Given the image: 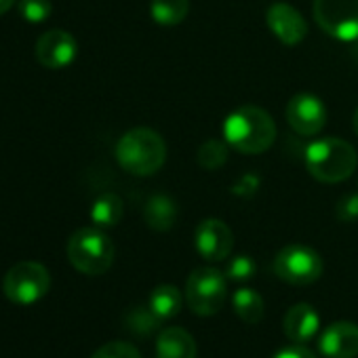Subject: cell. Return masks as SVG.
<instances>
[{"mask_svg": "<svg viewBox=\"0 0 358 358\" xmlns=\"http://www.w3.org/2000/svg\"><path fill=\"white\" fill-rule=\"evenodd\" d=\"M224 139L243 154H262L276 139L272 116L257 106H243L224 120Z\"/></svg>", "mask_w": 358, "mask_h": 358, "instance_id": "obj_1", "label": "cell"}, {"mask_svg": "<svg viewBox=\"0 0 358 358\" xmlns=\"http://www.w3.org/2000/svg\"><path fill=\"white\" fill-rule=\"evenodd\" d=\"M118 164L137 177H148L160 171L166 160V143L160 133L139 127L127 131L116 143Z\"/></svg>", "mask_w": 358, "mask_h": 358, "instance_id": "obj_2", "label": "cell"}, {"mask_svg": "<svg viewBox=\"0 0 358 358\" xmlns=\"http://www.w3.org/2000/svg\"><path fill=\"white\" fill-rule=\"evenodd\" d=\"M358 164L356 150L337 137L316 139L306 150V166L310 175L322 184H337L348 179Z\"/></svg>", "mask_w": 358, "mask_h": 358, "instance_id": "obj_3", "label": "cell"}, {"mask_svg": "<svg viewBox=\"0 0 358 358\" xmlns=\"http://www.w3.org/2000/svg\"><path fill=\"white\" fill-rule=\"evenodd\" d=\"M114 243L101 228H80L68 241L70 264L89 276L108 272L114 264Z\"/></svg>", "mask_w": 358, "mask_h": 358, "instance_id": "obj_4", "label": "cell"}, {"mask_svg": "<svg viewBox=\"0 0 358 358\" xmlns=\"http://www.w3.org/2000/svg\"><path fill=\"white\" fill-rule=\"evenodd\" d=\"M226 282H228L226 274L220 272L217 268L211 266L196 268L186 280L184 297L188 301V308L196 316H215L226 303V295H228Z\"/></svg>", "mask_w": 358, "mask_h": 358, "instance_id": "obj_5", "label": "cell"}, {"mask_svg": "<svg viewBox=\"0 0 358 358\" xmlns=\"http://www.w3.org/2000/svg\"><path fill=\"white\" fill-rule=\"evenodd\" d=\"M3 289L9 301L17 306H32L49 293L51 274L38 262H20L5 274Z\"/></svg>", "mask_w": 358, "mask_h": 358, "instance_id": "obj_6", "label": "cell"}, {"mask_svg": "<svg viewBox=\"0 0 358 358\" xmlns=\"http://www.w3.org/2000/svg\"><path fill=\"white\" fill-rule=\"evenodd\" d=\"M322 257L306 245H289L274 259V274L295 287H306L322 276Z\"/></svg>", "mask_w": 358, "mask_h": 358, "instance_id": "obj_7", "label": "cell"}, {"mask_svg": "<svg viewBox=\"0 0 358 358\" xmlns=\"http://www.w3.org/2000/svg\"><path fill=\"white\" fill-rule=\"evenodd\" d=\"M316 24L335 41L358 38V0H314Z\"/></svg>", "mask_w": 358, "mask_h": 358, "instance_id": "obj_8", "label": "cell"}, {"mask_svg": "<svg viewBox=\"0 0 358 358\" xmlns=\"http://www.w3.org/2000/svg\"><path fill=\"white\" fill-rule=\"evenodd\" d=\"M287 122L297 135L312 137L322 131L327 122V110L324 103L310 93H299L289 99L287 103Z\"/></svg>", "mask_w": 358, "mask_h": 358, "instance_id": "obj_9", "label": "cell"}, {"mask_svg": "<svg viewBox=\"0 0 358 358\" xmlns=\"http://www.w3.org/2000/svg\"><path fill=\"white\" fill-rule=\"evenodd\" d=\"M196 251L207 262H224L232 253L234 234L222 220H203L194 234Z\"/></svg>", "mask_w": 358, "mask_h": 358, "instance_id": "obj_10", "label": "cell"}, {"mask_svg": "<svg viewBox=\"0 0 358 358\" xmlns=\"http://www.w3.org/2000/svg\"><path fill=\"white\" fill-rule=\"evenodd\" d=\"M78 53L76 38L66 30H49L36 43V59L49 70L68 68Z\"/></svg>", "mask_w": 358, "mask_h": 358, "instance_id": "obj_11", "label": "cell"}, {"mask_svg": "<svg viewBox=\"0 0 358 358\" xmlns=\"http://www.w3.org/2000/svg\"><path fill=\"white\" fill-rule=\"evenodd\" d=\"M266 24L270 32L282 43V45H299L308 34V24L301 17V13L287 5V3H274L266 11Z\"/></svg>", "mask_w": 358, "mask_h": 358, "instance_id": "obj_12", "label": "cell"}, {"mask_svg": "<svg viewBox=\"0 0 358 358\" xmlns=\"http://www.w3.org/2000/svg\"><path fill=\"white\" fill-rule=\"evenodd\" d=\"M318 352L324 358H356L358 356V324L333 322L318 337Z\"/></svg>", "mask_w": 358, "mask_h": 358, "instance_id": "obj_13", "label": "cell"}, {"mask_svg": "<svg viewBox=\"0 0 358 358\" xmlns=\"http://www.w3.org/2000/svg\"><path fill=\"white\" fill-rule=\"evenodd\" d=\"M282 329H285V335L293 343H303L306 345L310 339L316 337V333L320 329V316L310 303H295L285 314Z\"/></svg>", "mask_w": 358, "mask_h": 358, "instance_id": "obj_14", "label": "cell"}, {"mask_svg": "<svg viewBox=\"0 0 358 358\" xmlns=\"http://www.w3.org/2000/svg\"><path fill=\"white\" fill-rule=\"evenodd\" d=\"M158 358H196V341L182 327L162 329L156 337Z\"/></svg>", "mask_w": 358, "mask_h": 358, "instance_id": "obj_15", "label": "cell"}, {"mask_svg": "<svg viewBox=\"0 0 358 358\" xmlns=\"http://www.w3.org/2000/svg\"><path fill=\"white\" fill-rule=\"evenodd\" d=\"M143 220L148 228L156 232H166L177 222V205L166 194H154L143 207Z\"/></svg>", "mask_w": 358, "mask_h": 358, "instance_id": "obj_16", "label": "cell"}, {"mask_svg": "<svg viewBox=\"0 0 358 358\" xmlns=\"http://www.w3.org/2000/svg\"><path fill=\"white\" fill-rule=\"evenodd\" d=\"M184 295L179 291L175 285H158L152 293H150V310L160 318V320H166V318H175L179 312H182V306H184Z\"/></svg>", "mask_w": 358, "mask_h": 358, "instance_id": "obj_17", "label": "cell"}, {"mask_svg": "<svg viewBox=\"0 0 358 358\" xmlns=\"http://www.w3.org/2000/svg\"><path fill=\"white\" fill-rule=\"evenodd\" d=\"M232 308H234L236 316L243 322H247V324L259 322L264 318V312H266V306H264L262 295L255 289H249V287H243V289L234 291V295H232Z\"/></svg>", "mask_w": 358, "mask_h": 358, "instance_id": "obj_18", "label": "cell"}, {"mask_svg": "<svg viewBox=\"0 0 358 358\" xmlns=\"http://www.w3.org/2000/svg\"><path fill=\"white\" fill-rule=\"evenodd\" d=\"M122 220V201L114 192H106L95 199L91 207V222L97 228H112Z\"/></svg>", "mask_w": 358, "mask_h": 358, "instance_id": "obj_19", "label": "cell"}, {"mask_svg": "<svg viewBox=\"0 0 358 358\" xmlns=\"http://www.w3.org/2000/svg\"><path fill=\"white\" fill-rule=\"evenodd\" d=\"M190 13V0H152L150 15L160 26H177Z\"/></svg>", "mask_w": 358, "mask_h": 358, "instance_id": "obj_20", "label": "cell"}, {"mask_svg": "<svg viewBox=\"0 0 358 358\" xmlns=\"http://www.w3.org/2000/svg\"><path fill=\"white\" fill-rule=\"evenodd\" d=\"M228 160V145L222 139H209L199 148V164L207 171H215Z\"/></svg>", "mask_w": 358, "mask_h": 358, "instance_id": "obj_21", "label": "cell"}, {"mask_svg": "<svg viewBox=\"0 0 358 358\" xmlns=\"http://www.w3.org/2000/svg\"><path fill=\"white\" fill-rule=\"evenodd\" d=\"M17 7H20V15L28 24H43L53 13L51 0H17Z\"/></svg>", "mask_w": 358, "mask_h": 358, "instance_id": "obj_22", "label": "cell"}, {"mask_svg": "<svg viewBox=\"0 0 358 358\" xmlns=\"http://www.w3.org/2000/svg\"><path fill=\"white\" fill-rule=\"evenodd\" d=\"M226 278L232 282H247L257 274V266L249 255H236L230 259V264L226 266Z\"/></svg>", "mask_w": 358, "mask_h": 358, "instance_id": "obj_23", "label": "cell"}, {"mask_svg": "<svg viewBox=\"0 0 358 358\" xmlns=\"http://www.w3.org/2000/svg\"><path fill=\"white\" fill-rule=\"evenodd\" d=\"M127 322H129V327H131L133 333L145 335V333H150L152 329L158 327L160 318H158V316L150 310V306H148V308H135V310H131L129 316H127Z\"/></svg>", "mask_w": 358, "mask_h": 358, "instance_id": "obj_24", "label": "cell"}, {"mask_svg": "<svg viewBox=\"0 0 358 358\" xmlns=\"http://www.w3.org/2000/svg\"><path fill=\"white\" fill-rule=\"evenodd\" d=\"M91 358H141V354L129 341H110L99 350H95Z\"/></svg>", "mask_w": 358, "mask_h": 358, "instance_id": "obj_25", "label": "cell"}, {"mask_svg": "<svg viewBox=\"0 0 358 358\" xmlns=\"http://www.w3.org/2000/svg\"><path fill=\"white\" fill-rule=\"evenodd\" d=\"M335 215L343 224H352L358 220V194H345L337 201Z\"/></svg>", "mask_w": 358, "mask_h": 358, "instance_id": "obj_26", "label": "cell"}, {"mask_svg": "<svg viewBox=\"0 0 358 358\" xmlns=\"http://www.w3.org/2000/svg\"><path fill=\"white\" fill-rule=\"evenodd\" d=\"M257 188H259V179L255 175H245V177L238 179V184L232 188V192L247 199V196H253L257 192Z\"/></svg>", "mask_w": 358, "mask_h": 358, "instance_id": "obj_27", "label": "cell"}, {"mask_svg": "<svg viewBox=\"0 0 358 358\" xmlns=\"http://www.w3.org/2000/svg\"><path fill=\"white\" fill-rule=\"evenodd\" d=\"M272 358H316V354L312 350H308L303 343H293V345L278 350Z\"/></svg>", "mask_w": 358, "mask_h": 358, "instance_id": "obj_28", "label": "cell"}, {"mask_svg": "<svg viewBox=\"0 0 358 358\" xmlns=\"http://www.w3.org/2000/svg\"><path fill=\"white\" fill-rule=\"evenodd\" d=\"M15 3H17V0H0V15H5Z\"/></svg>", "mask_w": 358, "mask_h": 358, "instance_id": "obj_29", "label": "cell"}, {"mask_svg": "<svg viewBox=\"0 0 358 358\" xmlns=\"http://www.w3.org/2000/svg\"><path fill=\"white\" fill-rule=\"evenodd\" d=\"M352 127H354V131H356V135H358V108H356V112H354V120H352Z\"/></svg>", "mask_w": 358, "mask_h": 358, "instance_id": "obj_30", "label": "cell"}]
</instances>
